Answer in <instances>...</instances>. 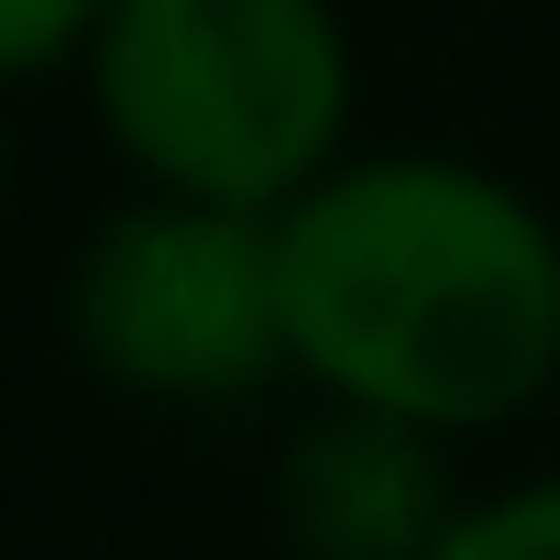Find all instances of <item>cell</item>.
Returning <instances> with one entry per match:
<instances>
[{
    "label": "cell",
    "instance_id": "1",
    "mask_svg": "<svg viewBox=\"0 0 560 560\" xmlns=\"http://www.w3.org/2000/svg\"><path fill=\"white\" fill-rule=\"evenodd\" d=\"M287 352L429 440L516 418L560 374V231L483 165L374 154L275 209Z\"/></svg>",
    "mask_w": 560,
    "mask_h": 560
},
{
    "label": "cell",
    "instance_id": "2",
    "mask_svg": "<svg viewBox=\"0 0 560 560\" xmlns=\"http://www.w3.org/2000/svg\"><path fill=\"white\" fill-rule=\"evenodd\" d=\"M110 143L198 209H298L352 121L330 0H110L89 45Z\"/></svg>",
    "mask_w": 560,
    "mask_h": 560
},
{
    "label": "cell",
    "instance_id": "3",
    "mask_svg": "<svg viewBox=\"0 0 560 560\" xmlns=\"http://www.w3.org/2000/svg\"><path fill=\"white\" fill-rule=\"evenodd\" d=\"M78 352L176 407H231L287 374V275H275V220L198 209V198H143L121 209L67 287Z\"/></svg>",
    "mask_w": 560,
    "mask_h": 560
},
{
    "label": "cell",
    "instance_id": "4",
    "mask_svg": "<svg viewBox=\"0 0 560 560\" xmlns=\"http://www.w3.org/2000/svg\"><path fill=\"white\" fill-rule=\"evenodd\" d=\"M451 527H462V505H451V462L429 429L374 418V407H330L319 429H298L287 538L308 560H429Z\"/></svg>",
    "mask_w": 560,
    "mask_h": 560
},
{
    "label": "cell",
    "instance_id": "5",
    "mask_svg": "<svg viewBox=\"0 0 560 560\" xmlns=\"http://www.w3.org/2000/svg\"><path fill=\"white\" fill-rule=\"evenodd\" d=\"M429 560H560V472L549 483H516L494 505H472Z\"/></svg>",
    "mask_w": 560,
    "mask_h": 560
},
{
    "label": "cell",
    "instance_id": "6",
    "mask_svg": "<svg viewBox=\"0 0 560 560\" xmlns=\"http://www.w3.org/2000/svg\"><path fill=\"white\" fill-rule=\"evenodd\" d=\"M110 0H0V78H45L56 56L100 45Z\"/></svg>",
    "mask_w": 560,
    "mask_h": 560
}]
</instances>
